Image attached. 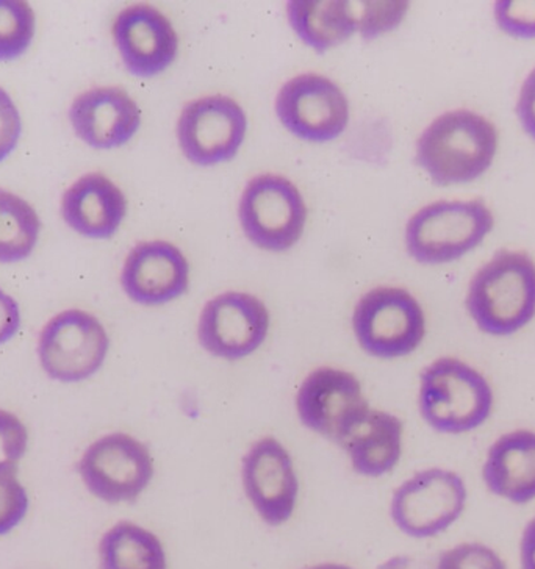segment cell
<instances>
[{
    "instance_id": "1",
    "label": "cell",
    "mask_w": 535,
    "mask_h": 569,
    "mask_svg": "<svg viewBox=\"0 0 535 569\" xmlns=\"http://www.w3.org/2000/svg\"><path fill=\"white\" fill-rule=\"evenodd\" d=\"M496 151L498 130L487 118L454 110L426 127L415 160L435 183L446 187L479 179L494 163Z\"/></svg>"
},
{
    "instance_id": "2",
    "label": "cell",
    "mask_w": 535,
    "mask_h": 569,
    "mask_svg": "<svg viewBox=\"0 0 535 569\" xmlns=\"http://www.w3.org/2000/svg\"><path fill=\"white\" fill-rule=\"evenodd\" d=\"M465 303L480 332L514 336L535 317V261L525 252H496L473 277Z\"/></svg>"
},
{
    "instance_id": "3",
    "label": "cell",
    "mask_w": 535,
    "mask_h": 569,
    "mask_svg": "<svg viewBox=\"0 0 535 569\" xmlns=\"http://www.w3.org/2000/svg\"><path fill=\"white\" fill-rule=\"evenodd\" d=\"M494 390L477 369L454 357L427 365L419 376V413L440 433L473 432L491 418Z\"/></svg>"
},
{
    "instance_id": "4",
    "label": "cell",
    "mask_w": 535,
    "mask_h": 569,
    "mask_svg": "<svg viewBox=\"0 0 535 569\" xmlns=\"http://www.w3.org/2000/svg\"><path fill=\"white\" fill-rule=\"evenodd\" d=\"M494 224L480 199L429 203L407 222V252L422 264L452 263L483 243Z\"/></svg>"
},
{
    "instance_id": "5",
    "label": "cell",
    "mask_w": 535,
    "mask_h": 569,
    "mask_svg": "<svg viewBox=\"0 0 535 569\" xmlns=\"http://www.w3.org/2000/svg\"><path fill=\"white\" fill-rule=\"evenodd\" d=\"M353 329L357 343L368 356L402 359L417 351L425 340V311L404 288L379 287L357 302Z\"/></svg>"
},
{
    "instance_id": "6",
    "label": "cell",
    "mask_w": 535,
    "mask_h": 569,
    "mask_svg": "<svg viewBox=\"0 0 535 569\" xmlns=\"http://www.w3.org/2000/svg\"><path fill=\"white\" fill-rule=\"evenodd\" d=\"M242 232L257 248L284 252L303 237L307 207L294 182L264 174L246 184L238 207Z\"/></svg>"
},
{
    "instance_id": "7",
    "label": "cell",
    "mask_w": 535,
    "mask_h": 569,
    "mask_svg": "<svg viewBox=\"0 0 535 569\" xmlns=\"http://www.w3.org/2000/svg\"><path fill=\"white\" fill-rule=\"evenodd\" d=\"M467 499V486L457 472L425 469L396 488L390 515L403 533L423 540L452 528L464 513Z\"/></svg>"
},
{
    "instance_id": "8",
    "label": "cell",
    "mask_w": 535,
    "mask_h": 569,
    "mask_svg": "<svg viewBox=\"0 0 535 569\" xmlns=\"http://www.w3.org/2000/svg\"><path fill=\"white\" fill-rule=\"evenodd\" d=\"M106 327L95 315L65 310L49 319L38 340V357L46 375L65 383L90 379L109 353Z\"/></svg>"
},
{
    "instance_id": "9",
    "label": "cell",
    "mask_w": 535,
    "mask_h": 569,
    "mask_svg": "<svg viewBox=\"0 0 535 569\" xmlns=\"http://www.w3.org/2000/svg\"><path fill=\"white\" fill-rule=\"evenodd\" d=\"M80 478L92 496L103 502H133L152 482L153 459L148 446L127 433L96 440L79 463Z\"/></svg>"
},
{
    "instance_id": "10",
    "label": "cell",
    "mask_w": 535,
    "mask_h": 569,
    "mask_svg": "<svg viewBox=\"0 0 535 569\" xmlns=\"http://www.w3.org/2000/svg\"><path fill=\"white\" fill-rule=\"evenodd\" d=\"M248 119L240 103L227 96L196 99L177 121V141L188 161L214 167L234 159L245 141Z\"/></svg>"
},
{
    "instance_id": "11",
    "label": "cell",
    "mask_w": 535,
    "mask_h": 569,
    "mask_svg": "<svg viewBox=\"0 0 535 569\" xmlns=\"http://www.w3.org/2000/svg\"><path fill=\"white\" fill-rule=\"evenodd\" d=\"M296 410L306 429L340 445L369 406L356 376L323 367L303 380L296 395Z\"/></svg>"
},
{
    "instance_id": "12",
    "label": "cell",
    "mask_w": 535,
    "mask_h": 569,
    "mask_svg": "<svg viewBox=\"0 0 535 569\" xmlns=\"http://www.w3.org/2000/svg\"><path fill=\"white\" fill-rule=\"evenodd\" d=\"M276 113L295 137L327 142L340 137L348 127L349 103L333 80L319 74H301L280 88Z\"/></svg>"
},
{
    "instance_id": "13",
    "label": "cell",
    "mask_w": 535,
    "mask_h": 569,
    "mask_svg": "<svg viewBox=\"0 0 535 569\" xmlns=\"http://www.w3.org/2000/svg\"><path fill=\"white\" fill-rule=\"evenodd\" d=\"M269 311L256 296L229 291L210 299L199 318V343L210 356L241 360L267 340Z\"/></svg>"
},
{
    "instance_id": "14",
    "label": "cell",
    "mask_w": 535,
    "mask_h": 569,
    "mask_svg": "<svg viewBox=\"0 0 535 569\" xmlns=\"http://www.w3.org/2000/svg\"><path fill=\"white\" fill-rule=\"evenodd\" d=\"M242 487L265 525L279 528L290 521L298 503L299 482L294 460L275 437H265L246 452Z\"/></svg>"
},
{
    "instance_id": "15",
    "label": "cell",
    "mask_w": 535,
    "mask_h": 569,
    "mask_svg": "<svg viewBox=\"0 0 535 569\" xmlns=\"http://www.w3.org/2000/svg\"><path fill=\"white\" fill-rule=\"evenodd\" d=\"M113 40L127 71L140 79L161 74L179 51L171 21L148 3H135L118 14Z\"/></svg>"
},
{
    "instance_id": "16",
    "label": "cell",
    "mask_w": 535,
    "mask_h": 569,
    "mask_svg": "<svg viewBox=\"0 0 535 569\" xmlns=\"http://www.w3.org/2000/svg\"><path fill=\"white\" fill-rule=\"evenodd\" d=\"M190 264L168 241H145L129 252L121 271L127 298L146 307L165 306L187 293Z\"/></svg>"
},
{
    "instance_id": "17",
    "label": "cell",
    "mask_w": 535,
    "mask_h": 569,
    "mask_svg": "<svg viewBox=\"0 0 535 569\" xmlns=\"http://www.w3.org/2000/svg\"><path fill=\"white\" fill-rule=\"evenodd\" d=\"M69 122L85 144L109 151L132 140L141 126V110L122 88H92L71 103Z\"/></svg>"
},
{
    "instance_id": "18",
    "label": "cell",
    "mask_w": 535,
    "mask_h": 569,
    "mask_svg": "<svg viewBox=\"0 0 535 569\" xmlns=\"http://www.w3.org/2000/svg\"><path fill=\"white\" fill-rule=\"evenodd\" d=\"M126 214L125 193L101 172L80 177L61 198V217L69 229L91 240L113 237Z\"/></svg>"
},
{
    "instance_id": "19",
    "label": "cell",
    "mask_w": 535,
    "mask_h": 569,
    "mask_svg": "<svg viewBox=\"0 0 535 569\" xmlns=\"http://www.w3.org/2000/svg\"><path fill=\"white\" fill-rule=\"evenodd\" d=\"M491 493L517 506L535 499V432L504 433L487 452L483 468Z\"/></svg>"
},
{
    "instance_id": "20",
    "label": "cell",
    "mask_w": 535,
    "mask_h": 569,
    "mask_svg": "<svg viewBox=\"0 0 535 569\" xmlns=\"http://www.w3.org/2000/svg\"><path fill=\"white\" fill-rule=\"evenodd\" d=\"M403 436L402 419L388 411L369 409L340 446L348 453L357 475L380 478L402 459Z\"/></svg>"
},
{
    "instance_id": "21",
    "label": "cell",
    "mask_w": 535,
    "mask_h": 569,
    "mask_svg": "<svg viewBox=\"0 0 535 569\" xmlns=\"http://www.w3.org/2000/svg\"><path fill=\"white\" fill-rule=\"evenodd\" d=\"M287 14L295 33L319 53L341 44L359 30L356 10L344 0H291Z\"/></svg>"
},
{
    "instance_id": "22",
    "label": "cell",
    "mask_w": 535,
    "mask_h": 569,
    "mask_svg": "<svg viewBox=\"0 0 535 569\" xmlns=\"http://www.w3.org/2000/svg\"><path fill=\"white\" fill-rule=\"evenodd\" d=\"M101 569H168L167 552L151 530L121 521L99 545Z\"/></svg>"
},
{
    "instance_id": "23",
    "label": "cell",
    "mask_w": 535,
    "mask_h": 569,
    "mask_svg": "<svg viewBox=\"0 0 535 569\" xmlns=\"http://www.w3.org/2000/svg\"><path fill=\"white\" fill-rule=\"evenodd\" d=\"M41 222L24 199L0 188V263H18L37 248Z\"/></svg>"
},
{
    "instance_id": "24",
    "label": "cell",
    "mask_w": 535,
    "mask_h": 569,
    "mask_svg": "<svg viewBox=\"0 0 535 569\" xmlns=\"http://www.w3.org/2000/svg\"><path fill=\"white\" fill-rule=\"evenodd\" d=\"M37 17L30 3L0 0V63L18 60L32 46Z\"/></svg>"
},
{
    "instance_id": "25",
    "label": "cell",
    "mask_w": 535,
    "mask_h": 569,
    "mask_svg": "<svg viewBox=\"0 0 535 569\" xmlns=\"http://www.w3.org/2000/svg\"><path fill=\"white\" fill-rule=\"evenodd\" d=\"M27 445L29 433L24 422L11 411L0 410V476L17 475Z\"/></svg>"
},
{
    "instance_id": "26",
    "label": "cell",
    "mask_w": 535,
    "mask_h": 569,
    "mask_svg": "<svg viewBox=\"0 0 535 569\" xmlns=\"http://www.w3.org/2000/svg\"><path fill=\"white\" fill-rule=\"evenodd\" d=\"M409 10V2H364L357 17L359 30L365 40L390 32L402 24Z\"/></svg>"
},
{
    "instance_id": "27",
    "label": "cell",
    "mask_w": 535,
    "mask_h": 569,
    "mask_svg": "<svg viewBox=\"0 0 535 569\" xmlns=\"http://www.w3.org/2000/svg\"><path fill=\"white\" fill-rule=\"evenodd\" d=\"M437 569H507L498 552L480 543H462L442 553Z\"/></svg>"
},
{
    "instance_id": "28",
    "label": "cell",
    "mask_w": 535,
    "mask_h": 569,
    "mask_svg": "<svg viewBox=\"0 0 535 569\" xmlns=\"http://www.w3.org/2000/svg\"><path fill=\"white\" fill-rule=\"evenodd\" d=\"M496 24L515 38H535V0H502L495 3Z\"/></svg>"
},
{
    "instance_id": "29",
    "label": "cell",
    "mask_w": 535,
    "mask_h": 569,
    "mask_svg": "<svg viewBox=\"0 0 535 569\" xmlns=\"http://www.w3.org/2000/svg\"><path fill=\"white\" fill-rule=\"evenodd\" d=\"M29 510V495L17 475L0 476V537L21 525Z\"/></svg>"
},
{
    "instance_id": "30",
    "label": "cell",
    "mask_w": 535,
    "mask_h": 569,
    "mask_svg": "<svg viewBox=\"0 0 535 569\" xmlns=\"http://www.w3.org/2000/svg\"><path fill=\"white\" fill-rule=\"evenodd\" d=\"M22 119L17 103L0 87V163L9 159L21 140Z\"/></svg>"
},
{
    "instance_id": "31",
    "label": "cell",
    "mask_w": 535,
    "mask_h": 569,
    "mask_svg": "<svg viewBox=\"0 0 535 569\" xmlns=\"http://www.w3.org/2000/svg\"><path fill=\"white\" fill-rule=\"evenodd\" d=\"M517 114L523 130L535 141V68L519 90Z\"/></svg>"
},
{
    "instance_id": "32",
    "label": "cell",
    "mask_w": 535,
    "mask_h": 569,
    "mask_svg": "<svg viewBox=\"0 0 535 569\" xmlns=\"http://www.w3.org/2000/svg\"><path fill=\"white\" fill-rule=\"evenodd\" d=\"M21 327L18 302L0 288V346L9 343Z\"/></svg>"
},
{
    "instance_id": "33",
    "label": "cell",
    "mask_w": 535,
    "mask_h": 569,
    "mask_svg": "<svg viewBox=\"0 0 535 569\" xmlns=\"http://www.w3.org/2000/svg\"><path fill=\"white\" fill-rule=\"evenodd\" d=\"M519 563L522 569H535V517L527 522L519 541Z\"/></svg>"
},
{
    "instance_id": "34",
    "label": "cell",
    "mask_w": 535,
    "mask_h": 569,
    "mask_svg": "<svg viewBox=\"0 0 535 569\" xmlns=\"http://www.w3.org/2000/svg\"><path fill=\"white\" fill-rule=\"evenodd\" d=\"M306 569H353L349 567H346V565L340 563H321V565H315V567L306 568Z\"/></svg>"
},
{
    "instance_id": "35",
    "label": "cell",
    "mask_w": 535,
    "mask_h": 569,
    "mask_svg": "<svg viewBox=\"0 0 535 569\" xmlns=\"http://www.w3.org/2000/svg\"><path fill=\"white\" fill-rule=\"evenodd\" d=\"M380 569H404V563L402 559H394L385 563Z\"/></svg>"
}]
</instances>
